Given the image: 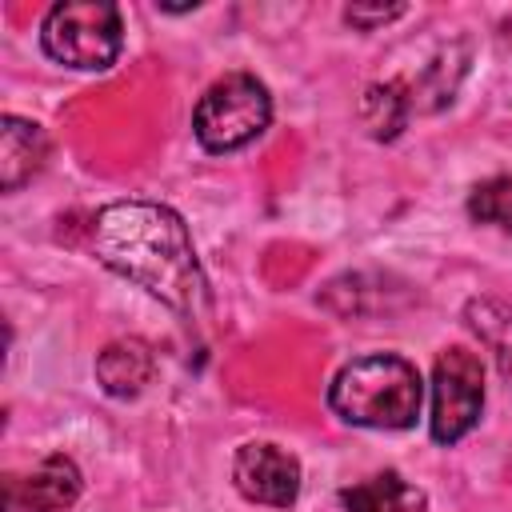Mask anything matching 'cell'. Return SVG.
Segmentation results:
<instances>
[{"label": "cell", "mask_w": 512, "mask_h": 512, "mask_svg": "<svg viewBox=\"0 0 512 512\" xmlns=\"http://www.w3.org/2000/svg\"><path fill=\"white\" fill-rule=\"evenodd\" d=\"M420 372L404 356H364L340 368L328 388V404L340 420L360 428H408L420 416Z\"/></svg>", "instance_id": "7a4b0ae2"}, {"label": "cell", "mask_w": 512, "mask_h": 512, "mask_svg": "<svg viewBox=\"0 0 512 512\" xmlns=\"http://www.w3.org/2000/svg\"><path fill=\"white\" fill-rule=\"evenodd\" d=\"M92 248L112 272L140 284L168 308L184 316L204 312L208 284L196 264L192 236L172 208L148 200L108 204L92 224Z\"/></svg>", "instance_id": "6da1fadb"}, {"label": "cell", "mask_w": 512, "mask_h": 512, "mask_svg": "<svg viewBox=\"0 0 512 512\" xmlns=\"http://www.w3.org/2000/svg\"><path fill=\"white\" fill-rule=\"evenodd\" d=\"M400 12H404V4H376V8H368V4H348V8H344L348 24H356V28H376V24H388V20H396Z\"/></svg>", "instance_id": "5bb4252c"}, {"label": "cell", "mask_w": 512, "mask_h": 512, "mask_svg": "<svg viewBox=\"0 0 512 512\" xmlns=\"http://www.w3.org/2000/svg\"><path fill=\"white\" fill-rule=\"evenodd\" d=\"M468 324L472 332L496 352V364L504 380L512 384V304L500 300H472L468 304Z\"/></svg>", "instance_id": "7c38bea8"}, {"label": "cell", "mask_w": 512, "mask_h": 512, "mask_svg": "<svg viewBox=\"0 0 512 512\" xmlns=\"http://www.w3.org/2000/svg\"><path fill=\"white\" fill-rule=\"evenodd\" d=\"M484 408V368L468 348L440 352L432 368V440L456 444Z\"/></svg>", "instance_id": "5b68a950"}, {"label": "cell", "mask_w": 512, "mask_h": 512, "mask_svg": "<svg viewBox=\"0 0 512 512\" xmlns=\"http://www.w3.org/2000/svg\"><path fill=\"white\" fill-rule=\"evenodd\" d=\"M360 124L368 128L372 140H392L400 136V128L408 124V96L396 80L388 84H372L360 100Z\"/></svg>", "instance_id": "8fae6325"}, {"label": "cell", "mask_w": 512, "mask_h": 512, "mask_svg": "<svg viewBox=\"0 0 512 512\" xmlns=\"http://www.w3.org/2000/svg\"><path fill=\"white\" fill-rule=\"evenodd\" d=\"M156 376V356L144 340L128 336V340H112L100 356H96V380L108 396H140Z\"/></svg>", "instance_id": "9c48e42d"}, {"label": "cell", "mask_w": 512, "mask_h": 512, "mask_svg": "<svg viewBox=\"0 0 512 512\" xmlns=\"http://www.w3.org/2000/svg\"><path fill=\"white\" fill-rule=\"evenodd\" d=\"M468 212H472V220H480V224H496V228L512 232V176H492V180H484V184L472 192Z\"/></svg>", "instance_id": "4fadbf2b"}, {"label": "cell", "mask_w": 512, "mask_h": 512, "mask_svg": "<svg viewBox=\"0 0 512 512\" xmlns=\"http://www.w3.org/2000/svg\"><path fill=\"white\" fill-rule=\"evenodd\" d=\"M80 496V472L68 456H48L28 476H4V512H64Z\"/></svg>", "instance_id": "52a82bcc"}, {"label": "cell", "mask_w": 512, "mask_h": 512, "mask_svg": "<svg viewBox=\"0 0 512 512\" xmlns=\"http://www.w3.org/2000/svg\"><path fill=\"white\" fill-rule=\"evenodd\" d=\"M44 160H48L44 128L20 116H4L0 120V188L16 192L44 168Z\"/></svg>", "instance_id": "ba28073f"}, {"label": "cell", "mask_w": 512, "mask_h": 512, "mask_svg": "<svg viewBox=\"0 0 512 512\" xmlns=\"http://www.w3.org/2000/svg\"><path fill=\"white\" fill-rule=\"evenodd\" d=\"M344 508L348 512H424L428 496L408 484L396 472H380L372 480H360L352 488H344Z\"/></svg>", "instance_id": "30bf717a"}, {"label": "cell", "mask_w": 512, "mask_h": 512, "mask_svg": "<svg viewBox=\"0 0 512 512\" xmlns=\"http://www.w3.org/2000/svg\"><path fill=\"white\" fill-rule=\"evenodd\" d=\"M268 120H272V96L248 72H232V76L216 80L192 112L196 140L208 152H236V148L252 144L268 128Z\"/></svg>", "instance_id": "3957f363"}, {"label": "cell", "mask_w": 512, "mask_h": 512, "mask_svg": "<svg viewBox=\"0 0 512 512\" xmlns=\"http://www.w3.org/2000/svg\"><path fill=\"white\" fill-rule=\"evenodd\" d=\"M232 480L240 488L244 500L252 504H268V508H288L300 492V464L292 452L276 448V444H244L236 452L232 464Z\"/></svg>", "instance_id": "8992f818"}, {"label": "cell", "mask_w": 512, "mask_h": 512, "mask_svg": "<svg viewBox=\"0 0 512 512\" xmlns=\"http://www.w3.org/2000/svg\"><path fill=\"white\" fill-rule=\"evenodd\" d=\"M120 12L116 4H100V0H72V4H56L44 16L40 40L44 52L68 68H108L120 56Z\"/></svg>", "instance_id": "277c9868"}]
</instances>
